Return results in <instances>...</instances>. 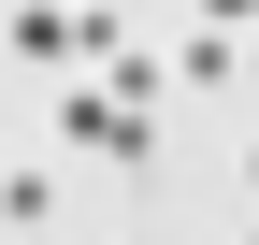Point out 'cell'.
<instances>
[{
  "instance_id": "2",
  "label": "cell",
  "mask_w": 259,
  "mask_h": 245,
  "mask_svg": "<svg viewBox=\"0 0 259 245\" xmlns=\"http://www.w3.org/2000/svg\"><path fill=\"white\" fill-rule=\"evenodd\" d=\"M173 72H187V87H231V72H245V29H187Z\"/></svg>"
},
{
  "instance_id": "4",
  "label": "cell",
  "mask_w": 259,
  "mask_h": 245,
  "mask_svg": "<svg viewBox=\"0 0 259 245\" xmlns=\"http://www.w3.org/2000/svg\"><path fill=\"white\" fill-rule=\"evenodd\" d=\"M245 245H259V231H245Z\"/></svg>"
},
{
  "instance_id": "1",
  "label": "cell",
  "mask_w": 259,
  "mask_h": 245,
  "mask_svg": "<svg viewBox=\"0 0 259 245\" xmlns=\"http://www.w3.org/2000/svg\"><path fill=\"white\" fill-rule=\"evenodd\" d=\"M58 144H72V159H115V173H130V159H144V144H158V130H144V101H115V87H101V72H87V87H72V101H58Z\"/></svg>"
},
{
  "instance_id": "3",
  "label": "cell",
  "mask_w": 259,
  "mask_h": 245,
  "mask_svg": "<svg viewBox=\"0 0 259 245\" xmlns=\"http://www.w3.org/2000/svg\"><path fill=\"white\" fill-rule=\"evenodd\" d=\"M202 15H216V29H245V15H259V0H202Z\"/></svg>"
}]
</instances>
